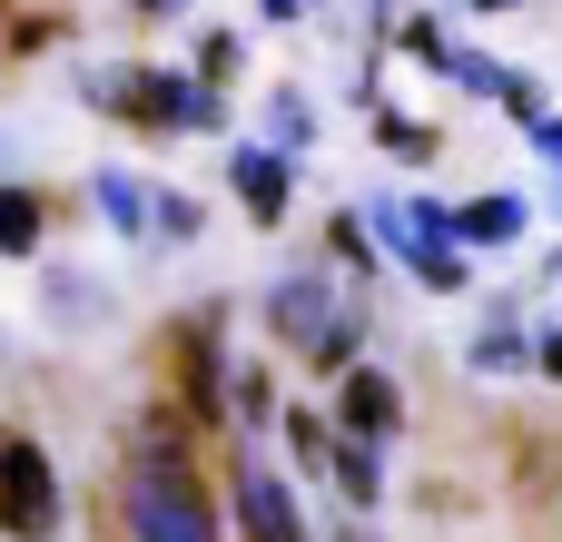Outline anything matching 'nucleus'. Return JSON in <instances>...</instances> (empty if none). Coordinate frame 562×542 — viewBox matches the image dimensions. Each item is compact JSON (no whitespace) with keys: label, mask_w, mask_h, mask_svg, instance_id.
<instances>
[{"label":"nucleus","mask_w":562,"mask_h":542,"mask_svg":"<svg viewBox=\"0 0 562 542\" xmlns=\"http://www.w3.org/2000/svg\"><path fill=\"white\" fill-rule=\"evenodd\" d=\"M375 138H385L405 168H425V158H435V128H425V118H395V109H385V118H375Z\"/></svg>","instance_id":"obj_11"},{"label":"nucleus","mask_w":562,"mask_h":542,"mask_svg":"<svg viewBox=\"0 0 562 542\" xmlns=\"http://www.w3.org/2000/svg\"><path fill=\"white\" fill-rule=\"evenodd\" d=\"M49 30H59V20H49V10H30V20L10 30V59H30V49H49Z\"/></svg>","instance_id":"obj_14"},{"label":"nucleus","mask_w":562,"mask_h":542,"mask_svg":"<svg viewBox=\"0 0 562 542\" xmlns=\"http://www.w3.org/2000/svg\"><path fill=\"white\" fill-rule=\"evenodd\" d=\"M336 484H346L356 504H375V494H385V474H375V444H336Z\"/></svg>","instance_id":"obj_12"},{"label":"nucleus","mask_w":562,"mask_h":542,"mask_svg":"<svg viewBox=\"0 0 562 542\" xmlns=\"http://www.w3.org/2000/svg\"><path fill=\"white\" fill-rule=\"evenodd\" d=\"M336 326H346V316H326V286H316V276H286V286H277V336H286V346L316 355Z\"/></svg>","instance_id":"obj_7"},{"label":"nucleus","mask_w":562,"mask_h":542,"mask_svg":"<svg viewBox=\"0 0 562 542\" xmlns=\"http://www.w3.org/2000/svg\"><path fill=\"white\" fill-rule=\"evenodd\" d=\"M0 523H10V542H49L59 533V484H49V454H40L30 434L0 444Z\"/></svg>","instance_id":"obj_3"},{"label":"nucleus","mask_w":562,"mask_h":542,"mask_svg":"<svg viewBox=\"0 0 562 542\" xmlns=\"http://www.w3.org/2000/svg\"><path fill=\"white\" fill-rule=\"evenodd\" d=\"M454 237H464V247H514V237H524V207H514V197H474V207L454 217Z\"/></svg>","instance_id":"obj_9"},{"label":"nucleus","mask_w":562,"mask_h":542,"mask_svg":"<svg viewBox=\"0 0 562 542\" xmlns=\"http://www.w3.org/2000/svg\"><path fill=\"white\" fill-rule=\"evenodd\" d=\"M89 99L109 109V118H128V128H178V118H207V99H188L178 79H158V69H99L89 79Z\"/></svg>","instance_id":"obj_4"},{"label":"nucleus","mask_w":562,"mask_h":542,"mask_svg":"<svg viewBox=\"0 0 562 542\" xmlns=\"http://www.w3.org/2000/svg\"><path fill=\"white\" fill-rule=\"evenodd\" d=\"M128 10H168V0H128Z\"/></svg>","instance_id":"obj_18"},{"label":"nucleus","mask_w":562,"mask_h":542,"mask_svg":"<svg viewBox=\"0 0 562 542\" xmlns=\"http://www.w3.org/2000/svg\"><path fill=\"white\" fill-rule=\"evenodd\" d=\"M286 444H296V454H306V464H336V434H326V425H316V415H286Z\"/></svg>","instance_id":"obj_13"},{"label":"nucleus","mask_w":562,"mask_h":542,"mask_svg":"<svg viewBox=\"0 0 562 542\" xmlns=\"http://www.w3.org/2000/svg\"><path fill=\"white\" fill-rule=\"evenodd\" d=\"M474 10H524V0H474Z\"/></svg>","instance_id":"obj_17"},{"label":"nucleus","mask_w":562,"mask_h":542,"mask_svg":"<svg viewBox=\"0 0 562 542\" xmlns=\"http://www.w3.org/2000/svg\"><path fill=\"white\" fill-rule=\"evenodd\" d=\"M0 247H10V257H30V247H40V197H30V188H10V197H0Z\"/></svg>","instance_id":"obj_10"},{"label":"nucleus","mask_w":562,"mask_h":542,"mask_svg":"<svg viewBox=\"0 0 562 542\" xmlns=\"http://www.w3.org/2000/svg\"><path fill=\"white\" fill-rule=\"evenodd\" d=\"M346 542H366V533H346Z\"/></svg>","instance_id":"obj_19"},{"label":"nucleus","mask_w":562,"mask_h":542,"mask_svg":"<svg viewBox=\"0 0 562 542\" xmlns=\"http://www.w3.org/2000/svg\"><path fill=\"white\" fill-rule=\"evenodd\" d=\"M128 533L138 542H217V513H207L198 464H188V444L168 434V415L148 425V444H138V464H128Z\"/></svg>","instance_id":"obj_1"},{"label":"nucleus","mask_w":562,"mask_h":542,"mask_svg":"<svg viewBox=\"0 0 562 542\" xmlns=\"http://www.w3.org/2000/svg\"><path fill=\"white\" fill-rule=\"evenodd\" d=\"M227 69H237V39H227V30H207V49H198V79H227Z\"/></svg>","instance_id":"obj_15"},{"label":"nucleus","mask_w":562,"mask_h":542,"mask_svg":"<svg viewBox=\"0 0 562 542\" xmlns=\"http://www.w3.org/2000/svg\"><path fill=\"white\" fill-rule=\"evenodd\" d=\"M395 415H405V395H395V375H375V365H356V375H346V434H356V444H385V434H395Z\"/></svg>","instance_id":"obj_5"},{"label":"nucleus","mask_w":562,"mask_h":542,"mask_svg":"<svg viewBox=\"0 0 562 542\" xmlns=\"http://www.w3.org/2000/svg\"><path fill=\"white\" fill-rule=\"evenodd\" d=\"M158 385H168V405L188 415V425H227V365H217V316H188V326H168L158 336Z\"/></svg>","instance_id":"obj_2"},{"label":"nucleus","mask_w":562,"mask_h":542,"mask_svg":"<svg viewBox=\"0 0 562 542\" xmlns=\"http://www.w3.org/2000/svg\"><path fill=\"white\" fill-rule=\"evenodd\" d=\"M257 10H267V20H296V0H257Z\"/></svg>","instance_id":"obj_16"},{"label":"nucleus","mask_w":562,"mask_h":542,"mask_svg":"<svg viewBox=\"0 0 562 542\" xmlns=\"http://www.w3.org/2000/svg\"><path fill=\"white\" fill-rule=\"evenodd\" d=\"M237 523H247V542H306L296 504L277 494V474H237Z\"/></svg>","instance_id":"obj_6"},{"label":"nucleus","mask_w":562,"mask_h":542,"mask_svg":"<svg viewBox=\"0 0 562 542\" xmlns=\"http://www.w3.org/2000/svg\"><path fill=\"white\" fill-rule=\"evenodd\" d=\"M237 188H247V207H257V227H277V217H286V168H277V158H257V148H237Z\"/></svg>","instance_id":"obj_8"}]
</instances>
